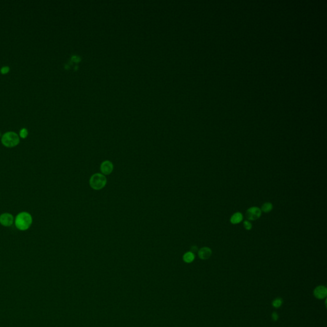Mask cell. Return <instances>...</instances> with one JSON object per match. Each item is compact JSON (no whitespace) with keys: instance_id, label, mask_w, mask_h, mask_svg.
Instances as JSON below:
<instances>
[{"instance_id":"cell-1","label":"cell","mask_w":327,"mask_h":327,"mask_svg":"<svg viewBox=\"0 0 327 327\" xmlns=\"http://www.w3.org/2000/svg\"><path fill=\"white\" fill-rule=\"evenodd\" d=\"M15 224L19 230L25 231L28 230L32 224L31 215L28 212H21L16 217Z\"/></svg>"},{"instance_id":"cell-2","label":"cell","mask_w":327,"mask_h":327,"mask_svg":"<svg viewBox=\"0 0 327 327\" xmlns=\"http://www.w3.org/2000/svg\"><path fill=\"white\" fill-rule=\"evenodd\" d=\"M107 179L102 173H95L90 179V187L96 190H101L106 185Z\"/></svg>"},{"instance_id":"cell-3","label":"cell","mask_w":327,"mask_h":327,"mask_svg":"<svg viewBox=\"0 0 327 327\" xmlns=\"http://www.w3.org/2000/svg\"><path fill=\"white\" fill-rule=\"evenodd\" d=\"M2 142L4 146L12 148V147L17 146L19 143V138L18 135L15 132H9L3 136Z\"/></svg>"},{"instance_id":"cell-4","label":"cell","mask_w":327,"mask_h":327,"mask_svg":"<svg viewBox=\"0 0 327 327\" xmlns=\"http://www.w3.org/2000/svg\"><path fill=\"white\" fill-rule=\"evenodd\" d=\"M261 215V210L259 207L252 206L247 209L245 212V217L249 221H253L258 219Z\"/></svg>"},{"instance_id":"cell-5","label":"cell","mask_w":327,"mask_h":327,"mask_svg":"<svg viewBox=\"0 0 327 327\" xmlns=\"http://www.w3.org/2000/svg\"><path fill=\"white\" fill-rule=\"evenodd\" d=\"M100 169H101V171L102 174H104V175L110 174L114 169V166H113L112 163L109 160H105V161L102 162L100 166Z\"/></svg>"},{"instance_id":"cell-6","label":"cell","mask_w":327,"mask_h":327,"mask_svg":"<svg viewBox=\"0 0 327 327\" xmlns=\"http://www.w3.org/2000/svg\"><path fill=\"white\" fill-rule=\"evenodd\" d=\"M13 222V217L8 213H5L0 215V224L4 226H10Z\"/></svg>"},{"instance_id":"cell-7","label":"cell","mask_w":327,"mask_h":327,"mask_svg":"<svg viewBox=\"0 0 327 327\" xmlns=\"http://www.w3.org/2000/svg\"><path fill=\"white\" fill-rule=\"evenodd\" d=\"M327 289L324 286H319L314 290V295L318 299H323L326 297Z\"/></svg>"},{"instance_id":"cell-8","label":"cell","mask_w":327,"mask_h":327,"mask_svg":"<svg viewBox=\"0 0 327 327\" xmlns=\"http://www.w3.org/2000/svg\"><path fill=\"white\" fill-rule=\"evenodd\" d=\"M198 252L199 257L203 260H206V259H209L212 254L211 249L208 247H202L201 249H200L198 251Z\"/></svg>"},{"instance_id":"cell-9","label":"cell","mask_w":327,"mask_h":327,"mask_svg":"<svg viewBox=\"0 0 327 327\" xmlns=\"http://www.w3.org/2000/svg\"><path fill=\"white\" fill-rule=\"evenodd\" d=\"M243 215L240 212H236L233 214L230 218V222L233 224H238L243 220Z\"/></svg>"},{"instance_id":"cell-10","label":"cell","mask_w":327,"mask_h":327,"mask_svg":"<svg viewBox=\"0 0 327 327\" xmlns=\"http://www.w3.org/2000/svg\"><path fill=\"white\" fill-rule=\"evenodd\" d=\"M195 259V255L192 252H187L183 256V259L187 263H190Z\"/></svg>"},{"instance_id":"cell-11","label":"cell","mask_w":327,"mask_h":327,"mask_svg":"<svg viewBox=\"0 0 327 327\" xmlns=\"http://www.w3.org/2000/svg\"><path fill=\"white\" fill-rule=\"evenodd\" d=\"M273 209V205L271 203L267 202L265 203L262 206H261V211H263L265 213H269Z\"/></svg>"},{"instance_id":"cell-12","label":"cell","mask_w":327,"mask_h":327,"mask_svg":"<svg viewBox=\"0 0 327 327\" xmlns=\"http://www.w3.org/2000/svg\"><path fill=\"white\" fill-rule=\"evenodd\" d=\"M283 303V300L281 298H277L272 302V305L275 308H279Z\"/></svg>"},{"instance_id":"cell-13","label":"cell","mask_w":327,"mask_h":327,"mask_svg":"<svg viewBox=\"0 0 327 327\" xmlns=\"http://www.w3.org/2000/svg\"><path fill=\"white\" fill-rule=\"evenodd\" d=\"M243 227L246 230H251L252 227V225L249 221H245L243 222Z\"/></svg>"},{"instance_id":"cell-14","label":"cell","mask_w":327,"mask_h":327,"mask_svg":"<svg viewBox=\"0 0 327 327\" xmlns=\"http://www.w3.org/2000/svg\"><path fill=\"white\" fill-rule=\"evenodd\" d=\"M28 130L26 128H23L20 131V136L23 139L26 138L28 136Z\"/></svg>"},{"instance_id":"cell-15","label":"cell","mask_w":327,"mask_h":327,"mask_svg":"<svg viewBox=\"0 0 327 327\" xmlns=\"http://www.w3.org/2000/svg\"><path fill=\"white\" fill-rule=\"evenodd\" d=\"M272 318L273 321H276L278 320V319H279V315H278V314L276 312H274L272 314Z\"/></svg>"},{"instance_id":"cell-16","label":"cell","mask_w":327,"mask_h":327,"mask_svg":"<svg viewBox=\"0 0 327 327\" xmlns=\"http://www.w3.org/2000/svg\"><path fill=\"white\" fill-rule=\"evenodd\" d=\"M9 70H10L9 67H3V68L1 69V72H2L3 74H7V73H8V72H9Z\"/></svg>"},{"instance_id":"cell-17","label":"cell","mask_w":327,"mask_h":327,"mask_svg":"<svg viewBox=\"0 0 327 327\" xmlns=\"http://www.w3.org/2000/svg\"><path fill=\"white\" fill-rule=\"evenodd\" d=\"M198 247L196 246V245H193V246L191 247V249H190V252H192V253H195L196 252H198Z\"/></svg>"}]
</instances>
